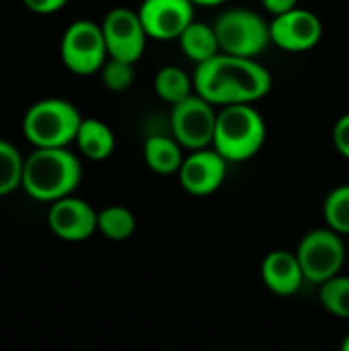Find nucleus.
Listing matches in <instances>:
<instances>
[{
	"instance_id": "nucleus-1",
	"label": "nucleus",
	"mask_w": 349,
	"mask_h": 351,
	"mask_svg": "<svg viewBox=\"0 0 349 351\" xmlns=\"http://www.w3.org/2000/svg\"><path fill=\"white\" fill-rule=\"evenodd\" d=\"M272 86L274 78L269 70L255 58L224 51L197 64L193 74L195 93L220 107L232 103H255L263 99Z\"/></svg>"
},
{
	"instance_id": "nucleus-2",
	"label": "nucleus",
	"mask_w": 349,
	"mask_h": 351,
	"mask_svg": "<svg viewBox=\"0 0 349 351\" xmlns=\"http://www.w3.org/2000/svg\"><path fill=\"white\" fill-rule=\"evenodd\" d=\"M82 179V167L68 146L35 148L23 165L21 189L35 202L51 204L72 195Z\"/></svg>"
},
{
	"instance_id": "nucleus-3",
	"label": "nucleus",
	"mask_w": 349,
	"mask_h": 351,
	"mask_svg": "<svg viewBox=\"0 0 349 351\" xmlns=\"http://www.w3.org/2000/svg\"><path fill=\"white\" fill-rule=\"evenodd\" d=\"M265 138L267 125L263 115L251 103H232L218 111L212 148L228 162H245L263 148Z\"/></svg>"
},
{
	"instance_id": "nucleus-4",
	"label": "nucleus",
	"mask_w": 349,
	"mask_h": 351,
	"mask_svg": "<svg viewBox=\"0 0 349 351\" xmlns=\"http://www.w3.org/2000/svg\"><path fill=\"white\" fill-rule=\"evenodd\" d=\"M82 115L66 99H41L23 117V134L35 148L70 146L76 140Z\"/></svg>"
},
{
	"instance_id": "nucleus-5",
	"label": "nucleus",
	"mask_w": 349,
	"mask_h": 351,
	"mask_svg": "<svg viewBox=\"0 0 349 351\" xmlns=\"http://www.w3.org/2000/svg\"><path fill=\"white\" fill-rule=\"evenodd\" d=\"M214 29L220 41V51L224 53L257 58L272 43L269 23L249 8H228L220 12Z\"/></svg>"
},
{
	"instance_id": "nucleus-6",
	"label": "nucleus",
	"mask_w": 349,
	"mask_h": 351,
	"mask_svg": "<svg viewBox=\"0 0 349 351\" xmlns=\"http://www.w3.org/2000/svg\"><path fill=\"white\" fill-rule=\"evenodd\" d=\"M60 56L64 66L72 74L91 76L95 72H101L103 64L109 58L101 23L78 19L72 25H68V29L62 35Z\"/></svg>"
},
{
	"instance_id": "nucleus-7",
	"label": "nucleus",
	"mask_w": 349,
	"mask_h": 351,
	"mask_svg": "<svg viewBox=\"0 0 349 351\" xmlns=\"http://www.w3.org/2000/svg\"><path fill=\"white\" fill-rule=\"evenodd\" d=\"M296 255L306 282L319 286L329 278L341 274L348 253L344 237L327 226L306 232L298 243Z\"/></svg>"
},
{
	"instance_id": "nucleus-8",
	"label": "nucleus",
	"mask_w": 349,
	"mask_h": 351,
	"mask_svg": "<svg viewBox=\"0 0 349 351\" xmlns=\"http://www.w3.org/2000/svg\"><path fill=\"white\" fill-rule=\"evenodd\" d=\"M216 109L204 97L189 95L187 99L173 105L171 111V134L187 150L208 148L214 142L216 132Z\"/></svg>"
},
{
	"instance_id": "nucleus-9",
	"label": "nucleus",
	"mask_w": 349,
	"mask_h": 351,
	"mask_svg": "<svg viewBox=\"0 0 349 351\" xmlns=\"http://www.w3.org/2000/svg\"><path fill=\"white\" fill-rule=\"evenodd\" d=\"M109 58H119L128 62H138L150 39L138 10L115 6L111 8L101 23Z\"/></svg>"
},
{
	"instance_id": "nucleus-10",
	"label": "nucleus",
	"mask_w": 349,
	"mask_h": 351,
	"mask_svg": "<svg viewBox=\"0 0 349 351\" xmlns=\"http://www.w3.org/2000/svg\"><path fill=\"white\" fill-rule=\"evenodd\" d=\"M49 230L68 243L88 241L99 228V212L84 199L66 195L62 199L51 202L47 212Z\"/></svg>"
},
{
	"instance_id": "nucleus-11",
	"label": "nucleus",
	"mask_w": 349,
	"mask_h": 351,
	"mask_svg": "<svg viewBox=\"0 0 349 351\" xmlns=\"http://www.w3.org/2000/svg\"><path fill=\"white\" fill-rule=\"evenodd\" d=\"M226 167L228 160L216 148H200L191 150V154L183 158V165L177 175L181 187L189 195L206 197L222 187L226 179Z\"/></svg>"
},
{
	"instance_id": "nucleus-12",
	"label": "nucleus",
	"mask_w": 349,
	"mask_h": 351,
	"mask_svg": "<svg viewBox=\"0 0 349 351\" xmlns=\"http://www.w3.org/2000/svg\"><path fill=\"white\" fill-rule=\"evenodd\" d=\"M272 43L286 51H309L323 37V23L319 14L306 8H292L276 14L269 23Z\"/></svg>"
},
{
	"instance_id": "nucleus-13",
	"label": "nucleus",
	"mask_w": 349,
	"mask_h": 351,
	"mask_svg": "<svg viewBox=\"0 0 349 351\" xmlns=\"http://www.w3.org/2000/svg\"><path fill=\"white\" fill-rule=\"evenodd\" d=\"M191 0H142L138 14L150 39H179L193 21Z\"/></svg>"
},
{
	"instance_id": "nucleus-14",
	"label": "nucleus",
	"mask_w": 349,
	"mask_h": 351,
	"mask_svg": "<svg viewBox=\"0 0 349 351\" xmlns=\"http://www.w3.org/2000/svg\"><path fill=\"white\" fill-rule=\"evenodd\" d=\"M261 280L267 290L278 296H294L306 282L296 251L276 249L269 251L261 263Z\"/></svg>"
},
{
	"instance_id": "nucleus-15",
	"label": "nucleus",
	"mask_w": 349,
	"mask_h": 351,
	"mask_svg": "<svg viewBox=\"0 0 349 351\" xmlns=\"http://www.w3.org/2000/svg\"><path fill=\"white\" fill-rule=\"evenodd\" d=\"M144 160L156 175H177L183 165V146L171 134H152L144 142Z\"/></svg>"
},
{
	"instance_id": "nucleus-16",
	"label": "nucleus",
	"mask_w": 349,
	"mask_h": 351,
	"mask_svg": "<svg viewBox=\"0 0 349 351\" xmlns=\"http://www.w3.org/2000/svg\"><path fill=\"white\" fill-rule=\"evenodd\" d=\"M74 142L84 158L97 160V162L107 160L115 150L113 130L97 117H82Z\"/></svg>"
},
{
	"instance_id": "nucleus-17",
	"label": "nucleus",
	"mask_w": 349,
	"mask_h": 351,
	"mask_svg": "<svg viewBox=\"0 0 349 351\" xmlns=\"http://www.w3.org/2000/svg\"><path fill=\"white\" fill-rule=\"evenodd\" d=\"M179 43H181L183 53L189 60H193L195 64H202L220 53V41H218L214 25H208V23H202L195 19L181 33Z\"/></svg>"
},
{
	"instance_id": "nucleus-18",
	"label": "nucleus",
	"mask_w": 349,
	"mask_h": 351,
	"mask_svg": "<svg viewBox=\"0 0 349 351\" xmlns=\"http://www.w3.org/2000/svg\"><path fill=\"white\" fill-rule=\"evenodd\" d=\"M154 90L163 101L175 105L193 95V78H189L179 66H163L154 76Z\"/></svg>"
},
{
	"instance_id": "nucleus-19",
	"label": "nucleus",
	"mask_w": 349,
	"mask_h": 351,
	"mask_svg": "<svg viewBox=\"0 0 349 351\" xmlns=\"http://www.w3.org/2000/svg\"><path fill=\"white\" fill-rule=\"evenodd\" d=\"M97 228L105 239L121 243L136 232V216L123 206H107L99 212Z\"/></svg>"
},
{
	"instance_id": "nucleus-20",
	"label": "nucleus",
	"mask_w": 349,
	"mask_h": 351,
	"mask_svg": "<svg viewBox=\"0 0 349 351\" xmlns=\"http://www.w3.org/2000/svg\"><path fill=\"white\" fill-rule=\"evenodd\" d=\"M319 300L333 317L349 319V276L337 274L319 284Z\"/></svg>"
},
{
	"instance_id": "nucleus-21",
	"label": "nucleus",
	"mask_w": 349,
	"mask_h": 351,
	"mask_svg": "<svg viewBox=\"0 0 349 351\" xmlns=\"http://www.w3.org/2000/svg\"><path fill=\"white\" fill-rule=\"evenodd\" d=\"M25 158L10 142L0 138V197L14 193L23 183Z\"/></svg>"
},
{
	"instance_id": "nucleus-22",
	"label": "nucleus",
	"mask_w": 349,
	"mask_h": 351,
	"mask_svg": "<svg viewBox=\"0 0 349 351\" xmlns=\"http://www.w3.org/2000/svg\"><path fill=\"white\" fill-rule=\"evenodd\" d=\"M323 218L331 230L349 237V183L329 191L323 204Z\"/></svg>"
},
{
	"instance_id": "nucleus-23",
	"label": "nucleus",
	"mask_w": 349,
	"mask_h": 351,
	"mask_svg": "<svg viewBox=\"0 0 349 351\" xmlns=\"http://www.w3.org/2000/svg\"><path fill=\"white\" fill-rule=\"evenodd\" d=\"M136 64L128 62V60H119V58H107V62L101 68V78L103 84L111 90V93H125L132 88V84L136 82Z\"/></svg>"
},
{
	"instance_id": "nucleus-24",
	"label": "nucleus",
	"mask_w": 349,
	"mask_h": 351,
	"mask_svg": "<svg viewBox=\"0 0 349 351\" xmlns=\"http://www.w3.org/2000/svg\"><path fill=\"white\" fill-rule=\"evenodd\" d=\"M333 144H335L337 152L344 158L349 160V113L341 115L335 121V128H333Z\"/></svg>"
},
{
	"instance_id": "nucleus-25",
	"label": "nucleus",
	"mask_w": 349,
	"mask_h": 351,
	"mask_svg": "<svg viewBox=\"0 0 349 351\" xmlns=\"http://www.w3.org/2000/svg\"><path fill=\"white\" fill-rule=\"evenodd\" d=\"M23 4L35 14H53L60 12L68 4V0H23Z\"/></svg>"
},
{
	"instance_id": "nucleus-26",
	"label": "nucleus",
	"mask_w": 349,
	"mask_h": 351,
	"mask_svg": "<svg viewBox=\"0 0 349 351\" xmlns=\"http://www.w3.org/2000/svg\"><path fill=\"white\" fill-rule=\"evenodd\" d=\"M261 4L265 6L267 12H272L276 16V14H282V12H288L292 8H296L298 0H261Z\"/></svg>"
},
{
	"instance_id": "nucleus-27",
	"label": "nucleus",
	"mask_w": 349,
	"mask_h": 351,
	"mask_svg": "<svg viewBox=\"0 0 349 351\" xmlns=\"http://www.w3.org/2000/svg\"><path fill=\"white\" fill-rule=\"evenodd\" d=\"M191 2L200 6H218V4H224L226 0H191Z\"/></svg>"
},
{
	"instance_id": "nucleus-28",
	"label": "nucleus",
	"mask_w": 349,
	"mask_h": 351,
	"mask_svg": "<svg viewBox=\"0 0 349 351\" xmlns=\"http://www.w3.org/2000/svg\"><path fill=\"white\" fill-rule=\"evenodd\" d=\"M341 348H344V351H349V333H348V337L344 339V343H341Z\"/></svg>"
}]
</instances>
